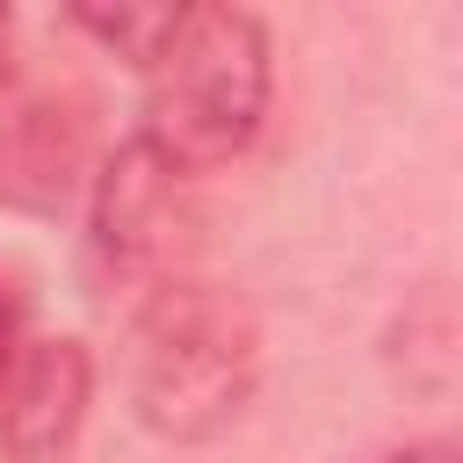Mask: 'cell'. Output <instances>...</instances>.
I'll use <instances>...</instances> for the list:
<instances>
[{"label":"cell","instance_id":"52a82bcc","mask_svg":"<svg viewBox=\"0 0 463 463\" xmlns=\"http://www.w3.org/2000/svg\"><path fill=\"white\" fill-rule=\"evenodd\" d=\"M0 362H7V304H0Z\"/></svg>","mask_w":463,"mask_h":463},{"label":"cell","instance_id":"8992f818","mask_svg":"<svg viewBox=\"0 0 463 463\" xmlns=\"http://www.w3.org/2000/svg\"><path fill=\"white\" fill-rule=\"evenodd\" d=\"M376 463H456V441L427 434V441H405V449H383Z\"/></svg>","mask_w":463,"mask_h":463},{"label":"cell","instance_id":"6da1fadb","mask_svg":"<svg viewBox=\"0 0 463 463\" xmlns=\"http://www.w3.org/2000/svg\"><path fill=\"white\" fill-rule=\"evenodd\" d=\"M137 80H145L137 145H152L181 181L217 174L253 145V130L268 116V87H275L268 29L253 7H232V0L174 7L159 43L145 51Z\"/></svg>","mask_w":463,"mask_h":463},{"label":"cell","instance_id":"3957f363","mask_svg":"<svg viewBox=\"0 0 463 463\" xmlns=\"http://www.w3.org/2000/svg\"><path fill=\"white\" fill-rule=\"evenodd\" d=\"M174 217H181V174L152 145H123L101 181H94V217H87V253L109 282H145L174 253Z\"/></svg>","mask_w":463,"mask_h":463},{"label":"cell","instance_id":"277c9868","mask_svg":"<svg viewBox=\"0 0 463 463\" xmlns=\"http://www.w3.org/2000/svg\"><path fill=\"white\" fill-rule=\"evenodd\" d=\"M94 362L80 340H36L0 362V456L7 463H58L87 420Z\"/></svg>","mask_w":463,"mask_h":463},{"label":"cell","instance_id":"5b68a950","mask_svg":"<svg viewBox=\"0 0 463 463\" xmlns=\"http://www.w3.org/2000/svg\"><path fill=\"white\" fill-rule=\"evenodd\" d=\"M166 14L174 7H80L72 22L87 29V36H101L116 58H130V65H145V51L159 43V29H166Z\"/></svg>","mask_w":463,"mask_h":463},{"label":"cell","instance_id":"7a4b0ae2","mask_svg":"<svg viewBox=\"0 0 463 463\" xmlns=\"http://www.w3.org/2000/svg\"><path fill=\"white\" fill-rule=\"evenodd\" d=\"M260 383V326L246 297L210 282H159L130 318V412L159 441L224 434Z\"/></svg>","mask_w":463,"mask_h":463}]
</instances>
